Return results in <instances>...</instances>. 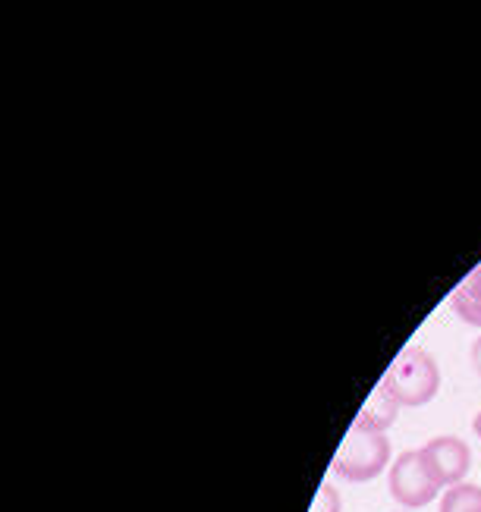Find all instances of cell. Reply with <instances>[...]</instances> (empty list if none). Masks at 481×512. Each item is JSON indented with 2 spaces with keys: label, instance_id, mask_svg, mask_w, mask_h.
Here are the masks:
<instances>
[{
  "label": "cell",
  "instance_id": "cell-6",
  "mask_svg": "<svg viewBox=\"0 0 481 512\" xmlns=\"http://www.w3.org/2000/svg\"><path fill=\"white\" fill-rule=\"evenodd\" d=\"M397 412H400L397 399H393L384 387H378L375 393L368 396V403L359 409L356 421H359V425H365V428H375V431H384L387 434V428L393 425Z\"/></svg>",
  "mask_w": 481,
  "mask_h": 512
},
{
  "label": "cell",
  "instance_id": "cell-9",
  "mask_svg": "<svg viewBox=\"0 0 481 512\" xmlns=\"http://www.w3.org/2000/svg\"><path fill=\"white\" fill-rule=\"evenodd\" d=\"M472 365H475V371H478V377H481V337L472 343Z\"/></svg>",
  "mask_w": 481,
  "mask_h": 512
},
{
  "label": "cell",
  "instance_id": "cell-8",
  "mask_svg": "<svg viewBox=\"0 0 481 512\" xmlns=\"http://www.w3.org/2000/svg\"><path fill=\"white\" fill-rule=\"evenodd\" d=\"M309 512H340V494L334 491L331 484H321V491H318Z\"/></svg>",
  "mask_w": 481,
  "mask_h": 512
},
{
  "label": "cell",
  "instance_id": "cell-5",
  "mask_svg": "<svg viewBox=\"0 0 481 512\" xmlns=\"http://www.w3.org/2000/svg\"><path fill=\"white\" fill-rule=\"evenodd\" d=\"M450 308L469 327H481V264L450 293Z\"/></svg>",
  "mask_w": 481,
  "mask_h": 512
},
{
  "label": "cell",
  "instance_id": "cell-3",
  "mask_svg": "<svg viewBox=\"0 0 481 512\" xmlns=\"http://www.w3.org/2000/svg\"><path fill=\"white\" fill-rule=\"evenodd\" d=\"M390 497L397 500L406 509H422L428 506L437 494H441V484L431 478V472L425 469L422 453L419 450H409L403 453L397 462L390 465Z\"/></svg>",
  "mask_w": 481,
  "mask_h": 512
},
{
  "label": "cell",
  "instance_id": "cell-4",
  "mask_svg": "<svg viewBox=\"0 0 481 512\" xmlns=\"http://www.w3.org/2000/svg\"><path fill=\"white\" fill-rule=\"evenodd\" d=\"M419 453H422L425 469L431 472V478L441 484V487L463 484V478L472 469V450H469V443L459 440V437H450V434L428 440Z\"/></svg>",
  "mask_w": 481,
  "mask_h": 512
},
{
  "label": "cell",
  "instance_id": "cell-1",
  "mask_svg": "<svg viewBox=\"0 0 481 512\" xmlns=\"http://www.w3.org/2000/svg\"><path fill=\"white\" fill-rule=\"evenodd\" d=\"M381 387L397 399V406H425L441 390V368L422 346H406L390 362Z\"/></svg>",
  "mask_w": 481,
  "mask_h": 512
},
{
  "label": "cell",
  "instance_id": "cell-10",
  "mask_svg": "<svg viewBox=\"0 0 481 512\" xmlns=\"http://www.w3.org/2000/svg\"><path fill=\"white\" fill-rule=\"evenodd\" d=\"M472 431H475V437L481 440V412L475 415V421H472Z\"/></svg>",
  "mask_w": 481,
  "mask_h": 512
},
{
  "label": "cell",
  "instance_id": "cell-7",
  "mask_svg": "<svg viewBox=\"0 0 481 512\" xmlns=\"http://www.w3.org/2000/svg\"><path fill=\"white\" fill-rule=\"evenodd\" d=\"M441 512H481V487L466 481L447 487L441 497Z\"/></svg>",
  "mask_w": 481,
  "mask_h": 512
},
{
  "label": "cell",
  "instance_id": "cell-2",
  "mask_svg": "<svg viewBox=\"0 0 481 512\" xmlns=\"http://www.w3.org/2000/svg\"><path fill=\"white\" fill-rule=\"evenodd\" d=\"M390 462V440L384 431L365 428L359 421H353V428L346 431L340 450L334 456V475H340L343 481H371L378 478Z\"/></svg>",
  "mask_w": 481,
  "mask_h": 512
}]
</instances>
